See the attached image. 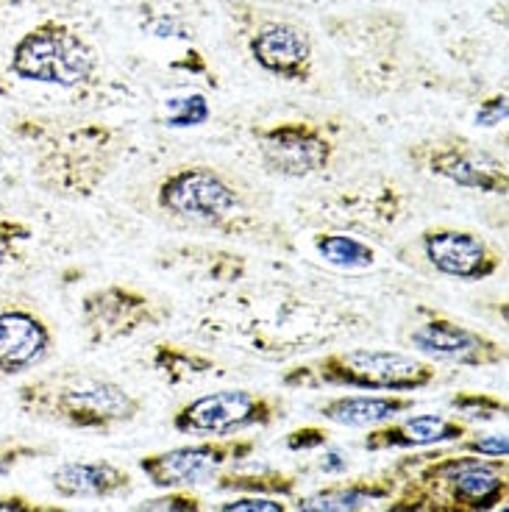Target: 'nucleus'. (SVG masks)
<instances>
[{
    "label": "nucleus",
    "instance_id": "2f4dec72",
    "mask_svg": "<svg viewBox=\"0 0 509 512\" xmlns=\"http://www.w3.org/2000/svg\"><path fill=\"white\" fill-rule=\"evenodd\" d=\"M215 512H290V504L273 496H234L223 501Z\"/></svg>",
    "mask_w": 509,
    "mask_h": 512
},
{
    "label": "nucleus",
    "instance_id": "4468645a",
    "mask_svg": "<svg viewBox=\"0 0 509 512\" xmlns=\"http://www.w3.org/2000/svg\"><path fill=\"white\" fill-rule=\"evenodd\" d=\"M426 268L454 282H487L504 268V254L482 231L465 226H426L412 243Z\"/></svg>",
    "mask_w": 509,
    "mask_h": 512
},
{
    "label": "nucleus",
    "instance_id": "393cba45",
    "mask_svg": "<svg viewBox=\"0 0 509 512\" xmlns=\"http://www.w3.org/2000/svg\"><path fill=\"white\" fill-rule=\"evenodd\" d=\"M217 490H229L237 496H273V499H290L298 490V476L284 474V471H259V474H245L231 468L215 482Z\"/></svg>",
    "mask_w": 509,
    "mask_h": 512
},
{
    "label": "nucleus",
    "instance_id": "f704fd0d",
    "mask_svg": "<svg viewBox=\"0 0 509 512\" xmlns=\"http://www.w3.org/2000/svg\"><path fill=\"white\" fill-rule=\"evenodd\" d=\"M504 117H507V95H496V98H490V101L479 106L476 123L484 128H490L498 126V123H504Z\"/></svg>",
    "mask_w": 509,
    "mask_h": 512
},
{
    "label": "nucleus",
    "instance_id": "dca6fc26",
    "mask_svg": "<svg viewBox=\"0 0 509 512\" xmlns=\"http://www.w3.org/2000/svg\"><path fill=\"white\" fill-rule=\"evenodd\" d=\"M56 329L34 298H0V379H14L48 362Z\"/></svg>",
    "mask_w": 509,
    "mask_h": 512
},
{
    "label": "nucleus",
    "instance_id": "72a5a7b5",
    "mask_svg": "<svg viewBox=\"0 0 509 512\" xmlns=\"http://www.w3.org/2000/svg\"><path fill=\"white\" fill-rule=\"evenodd\" d=\"M329 443V432L323 426H304L287 435V448L290 451H315V448Z\"/></svg>",
    "mask_w": 509,
    "mask_h": 512
},
{
    "label": "nucleus",
    "instance_id": "9b49d317",
    "mask_svg": "<svg viewBox=\"0 0 509 512\" xmlns=\"http://www.w3.org/2000/svg\"><path fill=\"white\" fill-rule=\"evenodd\" d=\"M284 398L259 390H215L181 404L173 412L170 426L179 435L192 437H240L251 429H268L284 418Z\"/></svg>",
    "mask_w": 509,
    "mask_h": 512
},
{
    "label": "nucleus",
    "instance_id": "a878e982",
    "mask_svg": "<svg viewBox=\"0 0 509 512\" xmlns=\"http://www.w3.org/2000/svg\"><path fill=\"white\" fill-rule=\"evenodd\" d=\"M184 254L179 262H190L198 268L206 282L220 284H237L245 279L248 273V262L240 254H229V251H215V248H181Z\"/></svg>",
    "mask_w": 509,
    "mask_h": 512
},
{
    "label": "nucleus",
    "instance_id": "39448f33",
    "mask_svg": "<svg viewBox=\"0 0 509 512\" xmlns=\"http://www.w3.org/2000/svg\"><path fill=\"white\" fill-rule=\"evenodd\" d=\"M395 490L382 512H493L509 499V460L434 451L393 465Z\"/></svg>",
    "mask_w": 509,
    "mask_h": 512
},
{
    "label": "nucleus",
    "instance_id": "7ed1b4c3",
    "mask_svg": "<svg viewBox=\"0 0 509 512\" xmlns=\"http://www.w3.org/2000/svg\"><path fill=\"white\" fill-rule=\"evenodd\" d=\"M226 323L242 348L265 359H287L315 351L368 326V320L354 309L320 301L281 284L234 295Z\"/></svg>",
    "mask_w": 509,
    "mask_h": 512
},
{
    "label": "nucleus",
    "instance_id": "6e6552de",
    "mask_svg": "<svg viewBox=\"0 0 509 512\" xmlns=\"http://www.w3.org/2000/svg\"><path fill=\"white\" fill-rule=\"evenodd\" d=\"M401 343L409 354L426 359L432 365H459V368H501L507 365V346L496 337L473 329L462 320L451 318L440 309L420 307L404 323Z\"/></svg>",
    "mask_w": 509,
    "mask_h": 512
},
{
    "label": "nucleus",
    "instance_id": "9d476101",
    "mask_svg": "<svg viewBox=\"0 0 509 512\" xmlns=\"http://www.w3.org/2000/svg\"><path fill=\"white\" fill-rule=\"evenodd\" d=\"M407 209V195L390 179H368L348 184L340 190L318 195L315 204L306 206L312 212L309 220L326 231H343L354 237H384L393 231Z\"/></svg>",
    "mask_w": 509,
    "mask_h": 512
},
{
    "label": "nucleus",
    "instance_id": "a211bd4d",
    "mask_svg": "<svg viewBox=\"0 0 509 512\" xmlns=\"http://www.w3.org/2000/svg\"><path fill=\"white\" fill-rule=\"evenodd\" d=\"M56 499H120L134 490V476L117 462L109 460H73L62 462L51 474Z\"/></svg>",
    "mask_w": 509,
    "mask_h": 512
},
{
    "label": "nucleus",
    "instance_id": "aec40b11",
    "mask_svg": "<svg viewBox=\"0 0 509 512\" xmlns=\"http://www.w3.org/2000/svg\"><path fill=\"white\" fill-rule=\"evenodd\" d=\"M418 407L415 396L407 393H357V396H334L323 401L318 415L323 421L345 429H376Z\"/></svg>",
    "mask_w": 509,
    "mask_h": 512
},
{
    "label": "nucleus",
    "instance_id": "423d86ee",
    "mask_svg": "<svg viewBox=\"0 0 509 512\" xmlns=\"http://www.w3.org/2000/svg\"><path fill=\"white\" fill-rule=\"evenodd\" d=\"M14 401L26 418L92 435H112L145 412V398L126 384L78 365L31 376L14 390Z\"/></svg>",
    "mask_w": 509,
    "mask_h": 512
},
{
    "label": "nucleus",
    "instance_id": "7c9ffc66",
    "mask_svg": "<svg viewBox=\"0 0 509 512\" xmlns=\"http://www.w3.org/2000/svg\"><path fill=\"white\" fill-rule=\"evenodd\" d=\"M454 451L487 457V460H507L509 440L507 435H465L459 443H454Z\"/></svg>",
    "mask_w": 509,
    "mask_h": 512
},
{
    "label": "nucleus",
    "instance_id": "c85d7f7f",
    "mask_svg": "<svg viewBox=\"0 0 509 512\" xmlns=\"http://www.w3.org/2000/svg\"><path fill=\"white\" fill-rule=\"evenodd\" d=\"M128 512H206V504L192 490H165L162 496L140 501Z\"/></svg>",
    "mask_w": 509,
    "mask_h": 512
},
{
    "label": "nucleus",
    "instance_id": "f3484780",
    "mask_svg": "<svg viewBox=\"0 0 509 512\" xmlns=\"http://www.w3.org/2000/svg\"><path fill=\"white\" fill-rule=\"evenodd\" d=\"M471 435V423L459 421L457 415H440V412H426V415H401L390 423H382L376 429H368L362 440V448L370 454H384V451H415V448L446 446L459 443L462 437Z\"/></svg>",
    "mask_w": 509,
    "mask_h": 512
},
{
    "label": "nucleus",
    "instance_id": "ddd939ff",
    "mask_svg": "<svg viewBox=\"0 0 509 512\" xmlns=\"http://www.w3.org/2000/svg\"><path fill=\"white\" fill-rule=\"evenodd\" d=\"M407 156L420 173L448 181L462 190L501 195V198L509 192L507 162L468 137L448 134V137H437V140L415 142V145H409Z\"/></svg>",
    "mask_w": 509,
    "mask_h": 512
},
{
    "label": "nucleus",
    "instance_id": "4be33fe9",
    "mask_svg": "<svg viewBox=\"0 0 509 512\" xmlns=\"http://www.w3.org/2000/svg\"><path fill=\"white\" fill-rule=\"evenodd\" d=\"M151 368L167 384H190L220 373V362L215 357L204 354L201 348L184 346V343H173V340H162L151 348Z\"/></svg>",
    "mask_w": 509,
    "mask_h": 512
},
{
    "label": "nucleus",
    "instance_id": "c756f323",
    "mask_svg": "<svg viewBox=\"0 0 509 512\" xmlns=\"http://www.w3.org/2000/svg\"><path fill=\"white\" fill-rule=\"evenodd\" d=\"M26 181V162L17 151V145L0 137V198L3 195H12L23 187Z\"/></svg>",
    "mask_w": 509,
    "mask_h": 512
},
{
    "label": "nucleus",
    "instance_id": "6ab92c4d",
    "mask_svg": "<svg viewBox=\"0 0 509 512\" xmlns=\"http://www.w3.org/2000/svg\"><path fill=\"white\" fill-rule=\"evenodd\" d=\"M398 476L390 468L382 476H357L329 482L315 493H306L295 501L298 512H376L379 504L393 496Z\"/></svg>",
    "mask_w": 509,
    "mask_h": 512
},
{
    "label": "nucleus",
    "instance_id": "412c9836",
    "mask_svg": "<svg viewBox=\"0 0 509 512\" xmlns=\"http://www.w3.org/2000/svg\"><path fill=\"white\" fill-rule=\"evenodd\" d=\"M254 59L270 73L284 78H306L312 64V42L301 28L287 23H270L251 39Z\"/></svg>",
    "mask_w": 509,
    "mask_h": 512
},
{
    "label": "nucleus",
    "instance_id": "bb28decb",
    "mask_svg": "<svg viewBox=\"0 0 509 512\" xmlns=\"http://www.w3.org/2000/svg\"><path fill=\"white\" fill-rule=\"evenodd\" d=\"M451 410L459 421H496L507 418V401L493 393H479V390H462L457 396H451Z\"/></svg>",
    "mask_w": 509,
    "mask_h": 512
},
{
    "label": "nucleus",
    "instance_id": "cd10ccee",
    "mask_svg": "<svg viewBox=\"0 0 509 512\" xmlns=\"http://www.w3.org/2000/svg\"><path fill=\"white\" fill-rule=\"evenodd\" d=\"M53 454V446L45 443H28V440H17V437H0V476L12 474L20 465L31 460H42Z\"/></svg>",
    "mask_w": 509,
    "mask_h": 512
},
{
    "label": "nucleus",
    "instance_id": "f03ea898",
    "mask_svg": "<svg viewBox=\"0 0 509 512\" xmlns=\"http://www.w3.org/2000/svg\"><path fill=\"white\" fill-rule=\"evenodd\" d=\"M9 137L26 162L31 181L59 201H90L117 173L126 151L123 134L103 123L56 115H17Z\"/></svg>",
    "mask_w": 509,
    "mask_h": 512
},
{
    "label": "nucleus",
    "instance_id": "2eb2a0df",
    "mask_svg": "<svg viewBox=\"0 0 509 512\" xmlns=\"http://www.w3.org/2000/svg\"><path fill=\"white\" fill-rule=\"evenodd\" d=\"M256 154L268 173L279 179L304 181L323 176L337 156L326 128L306 120H284L254 131Z\"/></svg>",
    "mask_w": 509,
    "mask_h": 512
},
{
    "label": "nucleus",
    "instance_id": "1a4fd4ad",
    "mask_svg": "<svg viewBox=\"0 0 509 512\" xmlns=\"http://www.w3.org/2000/svg\"><path fill=\"white\" fill-rule=\"evenodd\" d=\"M173 307L131 284H101L81 298L78 323L92 348H109L165 326Z\"/></svg>",
    "mask_w": 509,
    "mask_h": 512
},
{
    "label": "nucleus",
    "instance_id": "20e7f679",
    "mask_svg": "<svg viewBox=\"0 0 509 512\" xmlns=\"http://www.w3.org/2000/svg\"><path fill=\"white\" fill-rule=\"evenodd\" d=\"M153 204L167 220L190 229L217 231L237 240L279 243V226L248 179L217 165H179L153 187Z\"/></svg>",
    "mask_w": 509,
    "mask_h": 512
},
{
    "label": "nucleus",
    "instance_id": "f8f14e48",
    "mask_svg": "<svg viewBox=\"0 0 509 512\" xmlns=\"http://www.w3.org/2000/svg\"><path fill=\"white\" fill-rule=\"evenodd\" d=\"M259 451L254 437H206L187 446L153 451L137 460L145 479L159 490H192L248 462Z\"/></svg>",
    "mask_w": 509,
    "mask_h": 512
},
{
    "label": "nucleus",
    "instance_id": "0eeeda50",
    "mask_svg": "<svg viewBox=\"0 0 509 512\" xmlns=\"http://www.w3.org/2000/svg\"><path fill=\"white\" fill-rule=\"evenodd\" d=\"M440 379V368L401 348H334L281 373L290 390H365V393H407L426 390Z\"/></svg>",
    "mask_w": 509,
    "mask_h": 512
},
{
    "label": "nucleus",
    "instance_id": "5701e85b",
    "mask_svg": "<svg viewBox=\"0 0 509 512\" xmlns=\"http://www.w3.org/2000/svg\"><path fill=\"white\" fill-rule=\"evenodd\" d=\"M37 248V229L26 218L0 209V276L31 265Z\"/></svg>",
    "mask_w": 509,
    "mask_h": 512
},
{
    "label": "nucleus",
    "instance_id": "f257e3e1",
    "mask_svg": "<svg viewBox=\"0 0 509 512\" xmlns=\"http://www.w3.org/2000/svg\"><path fill=\"white\" fill-rule=\"evenodd\" d=\"M101 53L56 0H0V95L26 106L84 103Z\"/></svg>",
    "mask_w": 509,
    "mask_h": 512
},
{
    "label": "nucleus",
    "instance_id": "b1692460",
    "mask_svg": "<svg viewBox=\"0 0 509 512\" xmlns=\"http://www.w3.org/2000/svg\"><path fill=\"white\" fill-rule=\"evenodd\" d=\"M312 245L323 262L343 270H365L376 265V251L368 240L343 234V231H318L312 234Z\"/></svg>",
    "mask_w": 509,
    "mask_h": 512
},
{
    "label": "nucleus",
    "instance_id": "473e14b6",
    "mask_svg": "<svg viewBox=\"0 0 509 512\" xmlns=\"http://www.w3.org/2000/svg\"><path fill=\"white\" fill-rule=\"evenodd\" d=\"M0 512H70L59 501L28 499L26 493H0Z\"/></svg>",
    "mask_w": 509,
    "mask_h": 512
}]
</instances>
